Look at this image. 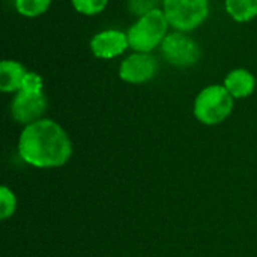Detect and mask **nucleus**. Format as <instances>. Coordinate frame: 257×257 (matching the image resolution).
<instances>
[{"label": "nucleus", "mask_w": 257, "mask_h": 257, "mask_svg": "<svg viewBox=\"0 0 257 257\" xmlns=\"http://www.w3.org/2000/svg\"><path fill=\"white\" fill-rule=\"evenodd\" d=\"M224 87L233 98H247L256 89V78L250 71L238 68L227 74L224 78Z\"/></svg>", "instance_id": "9"}, {"label": "nucleus", "mask_w": 257, "mask_h": 257, "mask_svg": "<svg viewBox=\"0 0 257 257\" xmlns=\"http://www.w3.org/2000/svg\"><path fill=\"white\" fill-rule=\"evenodd\" d=\"M51 0H15L17 11L24 17H38L48 11Z\"/></svg>", "instance_id": "12"}, {"label": "nucleus", "mask_w": 257, "mask_h": 257, "mask_svg": "<svg viewBox=\"0 0 257 257\" xmlns=\"http://www.w3.org/2000/svg\"><path fill=\"white\" fill-rule=\"evenodd\" d=\"M128 47V35L119 30L99 32L90 41V50L98 59H113L120 56Z\"/></svg>", "instance_id": "8"}, {"label": "nucleus", "mask_w": 257, "mask_h": 257, "mask_svg": "<svg viewBox=\"0 0 257 257\" xmlns=\"http://www.w3.org/2000/svg\"><path fill=\"white\" fill-rule=\"evenodd\" d=\"M15 209H17L15 194L8 187H2L0 188V218L8 220L9 217H12Z\"/></svg>", "instance_id": "13"}, {"label": "nucleus", "mask_w": 257, "mask_h": 257, "mask_svg": "<svg viewBox=\"0 0 257 257\" xmlns=\"http://www.w3.org/2000/svg\"><path fill=\"white\" fill-rule=\"evenodd\" d=\"M27 71L24 65L15 60H2L0 63V90L18 92L23 87Z\"/></svg>", "instance_id": "10"}, {"label": "nucleus", "mask_w": 257, "mask_h": 257, "mask_svg": "<svg viewBox=\"0 0 257 257\" xmlns=\"http://www.w3.org/2000/svg\"><path fill=\"white\" fill-rule=\"evenodd\" d=\"M227 14L238 23H245L257 17V0H226Z\"/></svg>", "instance_id": "11"}, {"label": "nucleus", "mask_w": 257, "mask_h": 257, "mask_svg": "<svg viewBox=\"0 0 257 257\" xmlns=\"http://www.w3.org/2000/svg\"><path fill=\"white\" fill-rule=\"evenodd\" d=\"M163 6L169 24L182 33L197 29L209 14L208 0H163Z\"/></svg>", "instance_id": "5"}, {"label": "nucleus", "mask_w": 257, "mask_h": 257, "mask_svg": "<svg viewBox=\"0 0 257 257\" xmlns=\"http://www.w3.org/2000/svg\"><path fill=\"white\" fill-rule=\"evenodd\" d=\"M158 0H130V9L134 14L145 15L154 9H157Z\"/></svg>", "instance_id": "15"}, {"label": "nucleus", "mask_w": 257, "mask_h": 257, "mask_svg": "<svg viewBox=\"0 0 257 257\" xmlns=\"http://www.w3.org/2000/svg\"><path fill=\"white\" fill-rule=\"evenodd\" d=\"M71 2L74 9L84 15H96L102 12L108 3V0H71Z\"/></svg>", "instance_id": "14"}, {"label": "nucleus", "mask_w": 257, "mask_h": 257, "mask_svg": "<svg viewBox=\"0 0 257 257\" xmlns=\"http://www.w3.org/2000/svg\"><path fill=\"white\" fill-rule=\"evenodd\" d=\"M158 71L157 59L149 53H136L126 57L119 68V75L123 81L142 84L155 77Z\"/></svg>", "instance_id": "7"}, {"label": "nucleus", "mask_w": 257, "mask_h": 257, "mask_svg": "<svg viewBox=\"0 0 257 257\" xmlns=\"http://www.w3.org/2000/svg\"><path fill=\"white\" fill-rule=\"evenodd\" d=\"M169 21L164 11L158 8L142 15L128 30V42L137 53H151L154 48L163 44L167 36Z\"/></svg>", "instance_id": "3"}, {"label": "nucleus", "mask_w": 257, "mask_h": 257, "mask_svg": "<svg viewBox=\"0 0 257 257\" xmlns=\"http://www.w3.org/2000/svg\"><path fill=\"white\" fill-rule=\"evenodd\" d=\"M20 157L38 169L60 167L72 155V143L66 131L51 119L29 123L18 140Z\"/></svg>", "instance_id": "1"}, {"label": "nucleus", "mask_w": 257, "mask_h": 257, "mask_svg": "<svg viewBox=\"0 0 257 257\" xmlns=\"http://www.w3.org/2000/svg\"><path fill=\"white\" fill-rule=\"evenodd\" d=\"M42 77L36 72H27L23 87L17 92L12 104V117L20 123H33L41 119L47 110V98L42 92Z\"/></svg>", "instance_id": "2"}, {"label": "nucleus", "mask_w": 257, "mask_h": 257, "mask_svg": "<svg viewBox=\"0 0 257 257\" xmlns=\"http://www.w3.org/2000/svg\"><path fill=\"white\" fill-rule=\"evenodd\" d=\"M161 53L169 63L179 68L191 66L200 57L197 42L182 32L167 35L161 44Z\"/></svg>", "instance_id": "6"}, {"label": "nucleus", "mask_w": 257, "mask_h": 257, "mask_svg": "<svg viewBox=\"0 0 257 257\" xmlns=\"http://www.w3.org/2000/svg\"><path fill=\"white\" fill-rule=\"evenodd\" d=\"M233 110V96L224 86L205 87L196 98L194 116L205 125H217L229 117Z\"/></svg>", "instance_id": "4"}]
</instances>
